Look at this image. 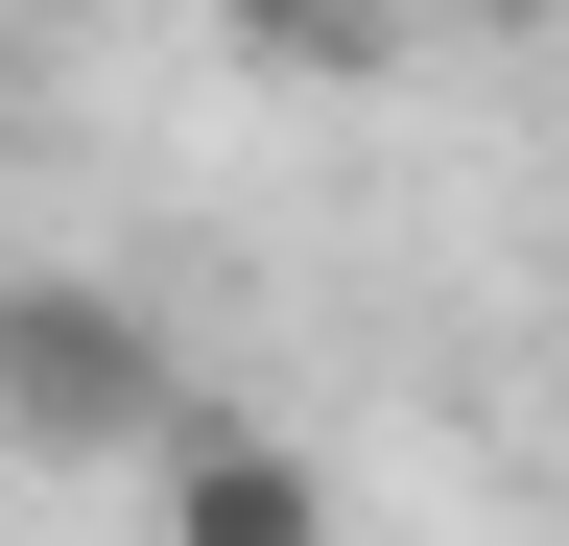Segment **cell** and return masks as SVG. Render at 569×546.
Segmentation results:
<instances>
[{
    "label": "cell",
    "instance_id": "1",
    "mask_svg": "<svg viewBox=\"0 0 569 546\" xmlns=\"http://www.w3.org/2000/svg\"><path fill=\"white\" fill-rule=\"evenodd\" d=\"M167 332L119 286H0V451H167Z\"/></svg>",
    "mask_w": 569,
    "mask_h": 546
},
{
    "label": "cell",
    "instance_id": "2",
    "mask_svg": "<svg viewBox=\"0 0 569 546\" xmlns=\"http://www.w3.org/2000/svg\"><path fill=\"white\" fill-rule=\"evenodd\" d=\"M167 546H332V475L261 428V404H167Z\"/></svg>",
    "mask_w": 569,
    "mask_h": 546
},
{
    "label": "cell",
    "instance_id": "3",
    "mask_svg": "<svg viewBox=\"0 0 569 546\" xmlns=\"http://www.w3.org/2000/svg\"><path fill=\"white\" fill-rule=\"evenodd\" d=\"M213 24H238V72H309V96L403 72V0H213Z\"/></svg>",
    "mask_w": 569,
    "mask_h": 546
}]
</instances>
